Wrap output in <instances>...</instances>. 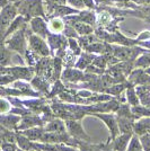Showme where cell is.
<instances>
[{
	"mask_svg": "<svg viewBox=\"0 0 150 151\" xmlns=\"http://www.w3.org/2000/svg\"><path fill=\"white\" fill-rule=\"evenodd\" d=\"M82 17H85L84 20H86V22H89V23H93L94 22V16L90 15V14H84Z\"/></svg>",
	"mask_w": 150,
	"mask_h": 151,
	"instance_id": "8",
	"label": "cell"
},
{
	"mask_svg": "<svg viewBox=\"0 0 150 151\" xmlns=\"http://www.w3.org/2000/svg\"><path fill=\"white\" fill-rule=\"evenodd\" d=\"M68 1L71 5H74L75 7H80V8H81V7L84 6L82 0H68Z\"/></svg>",
	"mask_w": 150,
	"mask_h": 151,
	"instance_id": "7",
	"label": "cell"
},
{
	"mask_svg": "<svg viewBox=\"0 0 150 151\" xmlns=\"http://www.w3.org/2000/svg\"><path fill=\"white\" fill-rule=\"evenodd\" d=\"M31 41H32V46H33L35 50L38 51V52H41V53H44V54H48V49H46L45 44H44L40 38L36 37V36H33Z\"/></svg>",
	"mask_w": 150,
	"mask_h": 151,
	"instance_id": "2",
	"label": "cell"
},
{
	"mask_svg": "<svg viewBox=\"0 0 150 151\" xmlns=\"http://www.w3.org/2000/svg\"><path fill=\"white\" fill-rule=\"evenodd\" d=\"M137 2H142V4H150V0H133Z\"/></svg>",
	"mask_w": 150,
	"mask_h": 151,
	"instance_id": "11",
	"label": "cell"
},
{
	"mask_svg": "<svg viewBox=\"0 0 150 151\" xmlns=\"http://www.w3.org/2000/svg\"><path fill=\"white\" fill-rule=\"evenodd\" d=\"M49 27L52 32H61L63 29V22L60 18L52 19L49 24Z\"/></svg>",
	"mask_w": 150,
	"mask_h": 151,
	"instance_id": "4",
	"label": "cell"
},
{
	"mask_svg": "<svg viewBox=\"0 0 150 151\" xmlns=\"http://www.w3.org/2000/svg\"><path fill=\"white\" fill-rule=\"evenodd\" d=\"M76 28H77V31L84 33V34H87L89 32H92L90 27H88L87 25H84V24H76Z\"/></svg>",
	"mask_w": 150,
	"mask_h": 151,
	"instance_id": "6",
	"label": "cell"
},
{
	"mask_svg": "<svg viewBox=\"0 0 150 151\" xmlns=\"http://www.w3.org/2000/svg\"><path fill=\"white\" fill-rule=\"evenodd\" d=\"M12 1H17V0H12Z\"/></svg>",
	"mask_w": 150,
	"mask_h": 151,
	"instance_id": "12",
	"label": "cell"
},
{
	"mask_svg": "<svg viewBox=\"0 0 150 151\" xmlns=\"http://www.w3.org/2000/svg\"><path fill=\"white\" fill-rule=\"evenodd\" d=\"M15 14H16V10L14 7H7L6 9H4V12L1 14V17H0V27L5 28L9 24V22L13 19Z\"/></svg>",
	"mask_w": 150,
	"mask_h": 151,
	"instance_id": "1",
	"label": "cell"
},
{
	"mask_svg": "<svg viewBox=\"0 0 150 151\" xmlns=\"http://www.w3.org/2000/svg\"><path fill=\"white\" fill-rule=\"evenodd\" d=\"M84 1H85V4H86L87 6H89V7L93 6V1H92V0H84Z\"/></svg>",
	"mask_w": 150,
	"mask_h": 151,
	"instance_id": "10",
	"label": "cell"
},
{
	"mask_svg": "<svg viewBox=\"0 0 150 151\" xmlns=\"http://www.w3.org/2000/svg\"><path fill=\"white\" fill-rule=\"evenodd\" d=\"M32 27L35 32H38L40 34H43L45 35V25L42 22L41 18H35L32 20Z\"/></svg>",
	"mask_w": 150,
	"mask_h": 151,
	"instance_id": "3",
	"label": "cell"
},
{
	"mask_svg": "<svg viewBox=\"0 0 150 151\" xmlns=\"http://www.w3.org/2000/svg\"><path fill=\"white\" fill-rule=\"evenodd\" d=\"M6 109H8V105L6 101H0V112H5Z\"/></svg>",
	"mask_w": 150,
	"mask_h": 151,
	"instance_id": "9",
	"label": "cell"
},
{
	"mask_svg": "<svg viewBox=\"0 0 150 151\" xmlns=\"http://www.w3.org/2000/svg\"><path fill=\"white\" fill-rule=\"evenodd\" d=\"M110 20H111V16L107 13H102L100 15V17H98V22L102 25H106Z\"/></svg>",
	"mask_w": 150,
	"mask_h": 151,
	"instance_id": "5",
	"label": "cell"
}]
</instances>
